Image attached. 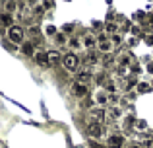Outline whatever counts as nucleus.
Masks as SVG:
<instances>
[{"instance_id": "obj_34", "label": "nucleus", "mask_w": 153, "mask_h": 148, "mask_svg": "<svg viewBox=\"0 0 153 148\" xmlns=\"http://www.w3.org/2000/svg\"><path fill=\"white\" fill-rule=\"evenodd\" d=\"M136 95H138V92H128L126 98H128V99H136Z\"/></svg>"}, {"instance_id": "obj_5", "label": "nucleus", "mask_w": 153, "mask_h": 148, "mask_svg": "<svg viewBox=\"0 0 153 148\" xmlns=\"http://www.w3.org/2000/svg\"><path fill=\"white\" fill-rule=\"evenodd\" d=\"M93 101H95V105L105 107V105H108V101H111V94H108L107 90H97L93 94Z\"/></svg>"}, {"instance_id": "obj_12", "label": "nucleus", "mask_w": 153, "mask_h": 148, "mask_svg": "<svg viewBox=\"0 0 153 148\" xmlns=\"http://www.w3.org/2000/svg\"><path fill=\"white\" fill-rule=\"evenodd\" d=\"M22 53L25 55V57H35V55H37V51H35V43H33V41H27V43H23V47H22Z\"/></svg>"}, {"instance_id": "obj_28", "label": "nucleus", "mask_w": 153, "mask_h": 148, "mask_svg": "<svg viewBox=\"0 0 153 148\" xmlns=\"http://www.w3.org/2000/svg\"><path fill=\"white\" fill-rule=\"evenodd\" d=\"M2 22L6 23L8 27H10V26H14V23H12V16H10V14H4V16H2Z\"/></svg>"}, {"instance_id": "obj_4", "label": "nucleus", "mask_w": 153, "mask_h": 148, "mask_svg": "<svg viewBox=\"0 0 153 148\" xmlns=\"http://www.w3.org/2000/svg\"><path fill=\"white\" fill-rule=\"evenodd\" d=\"M70 94L74 95V98H78V99H83L87 94H89V88H87V84L78 82V80H76V82L70 86Z\"/></svg>"}, {"instance_id": "obj_33", "label": "nucleus", "mask_w": 153, "mask_h": 148, "mask_svg": "<svg viewBox=\"0 0 153 148\" xmlns=\"http://www.w3.org/2000/svg\"><path fill=\"white\" fill-rule=\"evenodd\" d=\"M134 18H136V20H143V18H146V14H143V12H136Z\"/></svg>"}, {"instance_id": "obj_36", "label": "nucleus", "mask_w": 153, "mask_h": 148, "mask_svg": "<svg viewBox=\"0 0 153 148\" xmlns=\"http://www.w3.org/2000/svg\"><path fill=\"white\" fill-rule=\"evenodd\" d=\"M37 2H39V0H25V4H27V6H35Z\"/></svg>"}, {"instance_id": "obj_19", "label": "nucleus", "mask_w": 153, "mask_h": 148, "mask_svg": "<svg viewBox=\"0 0 153 148\" xmlns=\"http://www.w3.org/2000/svg\"><path fill=\"white\" fill-rule=\"evenodd\" d=\"M108 82V76L105 74V72H97L95 74V84H99V86H103L105 88V84Z\"/></svg>"}, {"instance_id": "obj_25", "label": "nucleus", "mask_w": 153, "mask_h": 148, "mask_svg": "<svg viewBox=\"0 0 153 148\" xmlns=\"http://www.w3.org/2000/svg\"><path fill=\"white\" fill-rule=\"evenodd\" d=\"M27 33H29V35H33V37H37V35H41V29H39L37 26H29Z\"/></svg>"}, {"instance_id": "obj_24", "label": "nucleus", "mask_w": 153, "mask_h": 148, "mask_svg": "<svg viewBox=\"0 0 153 148\" xmlns=\"http://www.w3.org/2000/svg\"><path fill=\"white\" fill-rule=\"evenodd\" d=\"M85 62H87V65H97V62H99L97 55H95V53H89V55L85 57Z\"/></svg>"}, {"instance_id": "obj_13", "label": "nucleus", "mask_w": 153, "mask_h": 148, "mask_svg": "<svg viewBox=\"0 0 153 148\" xmlns=\"http://www.w3.org/2000/svg\"><path fill=\"white\" fill-rule=\"evenodd\" d=\"M68 47H70L72 53H74V51H79V49L83 47V41H82L79 37H72L70 41H68Z\"/></svg>"}, {"instance_id": "obj_17", "label": "nucleus", "mask_w": 153, "mask_h": 148, "mask_svg": "<svg viewBox=\"0 0 153 148\" xmlns=\"http://www.w3.org/2000/svg\"><path fill=\"white\" fill-rule=\"evenodd\" d=\"M49 59H51V65H54V62H62L64 55H60L58 51H49Z\"/></svg>"}, {"instance_id": "obj_26", "label": "nucleus", "mask_w": 153, "mask_h": 148, "mask_svg": "<svg viewBox=\"0 0 153 148\" xmlns=\"http://www.w3.org/2000/svg\"><path fill=\"white\" fill-rule=\"evenodd\" d=\"M122 127H124V129H132V127H134V123H132V117H124Z\"/></svg>"}, {"instance_id": "obj_29", "label": "nucleus", "mask_w": 153, "mask_h": 148, "mask_svg": "<svg viewBox=\"0 0 153 148\" xmlns=\"http://www.w3.org/2000/svg\"><path fill=\"white\" fill-rule=\"evenodd\" d=\"M136 129H147V123L146 121H143V119H140V121H136Z\"/></svg>"}, {"instance_id": "obj_22", "label": "nucleus", "mask_w": 153, "mask_h": 148, "mask_svg": "<svg viewBox=\"0 0 153 148\" xmlns=\"http://www.w3.org/2000/svg\"><path fill=\"white\" fill-rule=\"evenodd\" d=\"M111 41H112V45H122V41H124V37L120 33H114V35H111Z\"/></svg>"}, {"instance_id": "obj_3", "label": "nucleus", "mask_w": 153, "mask_h": 148, "mask_svg": "<svg viewBox=\"0 0 153 148\" xmlns=\"http://www.w3.org/2000/svg\"><path fill=\"white\" fill-rule=\"evenodd\" d=\"M87 133H89V137H93L95 140H101V138H105V127H103V123L91 121L89 125H87Z\"/></svg>"}, {"instance_id": "obj_40", "label": "nucleus", "mask_w": 153, "mask_h": 148, "mask_svg": "<svg viewBox=\"0 0 153 148\" xmlns=\"http://www.w3.org/2000/svg\"><path fill=\"white\" fill-rule=\"evenodd\" d=\"M147 43H149V45H153V35H149V37H147Z\"/></svg>"}, {"instance_id": "obj_15", "label": "nucleus", "mask_w": 153, "mask_h": 148, "mask_svg": "<svg viewBox=\"0 0 153 148\" xmlns=\"http://www.w3.org/2000/svg\"><path fill=\"white\" fill-rule=\"evenodd\" d=\"M112 41L111 39H108V41H103V43H99V51H101V53H105V55H111V51H112Z\"/></svg>"}, {"instance_id": "obj_35", "label": "nucleus", "mask_w": 153, "mask_h": 148, "mask_svg": "<svg viewBox=\"0 0 153 148\" xmlns=\"http://www.w3.org/2000/svg\"><path fill=\"white\" fill-rule=\"evenodd\" d=\"M132 72H142V66H138V65H132Z\"/></svg>"}, {"instance_id": "obj_7", "label": "nucleus", "mask_w": 153, "mask_h": 148, "mask_svg": "<svg viewBox=\"0 0 153 148\" xmlns=\"http://www.w3.org/2000/svg\"><path fill=\"white\" fill-rule=\"evenodd\" d=\"M35 62H37L41 68H47V66H51V59H49V53L47 51H39L37 55H35Z\"/></svg>"}, {"instance_id": "obj_23", "label": "nucleus", "mask_w": 153, "mask_h": 148, "mask_svg": "<svg viewBox=\"0 0 153 148\" xmlns=\"http://www.w3.org/2000/svg\"><path fill=\"white\" fill-rule=\"evenodd\" d=\"M107 31H108V35L118 33V26H116V23H112V22H107Z\"/></svg>"}, {"instance_id": "obj_20", "label": "nucleus", "mask_w": 153, "mask_h": 148, "mask_svg": "<svg viewBox=\"0 0 153 148\" xmlns=\"http://www.w3.org/2000/svg\"><path fill=\"white\" fill-rule=\"evenodd\" d=\"M68 41H70V39L66 37V33H56L54 35V43L56 45H68Z\"/></svg>"}, {"instance_id": "obj_31", "label": "nucleus", "mask_w": 153, "mask_h": 148, "mask_svg": "<svg viewBox=\"0 0 153 148\" xmlns=\"http://www.w3.org/2000/svg\"><path fill=\"white\" fill-rule=\"evenodd\" d=\"M112 62H114V59H112L111 55H105V61H103V65H105V66H108V65H112Z\"/></svg>"}, {"instance_id": "obj_16", "label": "nucleus", "mask_w": 153, "mask_h": 148, "mask_svg": "<svg viewBox=\"0 0 153 148\" xmlns=\"http://www.w3.org/2000/svg\"><path fill=\"white\" fill-rule=\"evenodd\" d=\"M151 90H153V88H151L149 82H140L138 88H136V92H138V94H149Z\"/></svg>"}, {"instance_id": "obj_6", "label": "nucleus", "mask_w": 153, "mask_h": 148, "mask_svg": "<svg viewBox=\"0 0 153 148\" xmlns=\"http://www.w3.org/2000/svg\"><path fill=\"white\" fill-rule=\"evenodd\" d=\"M107 146H108V148H122V146H124V134H120V133L108 134Z\"/></svg>"}, {"instance_id": "obj_30", "label": "nucleus", "mask_w": 153, "mask_h": 148, "mask_svg": "<svg viewBox=\"0 0 153 148\" xmlns=\"http://www.w3.org/2000/svg\"><path fill=\"white\" fill-rule=\"evenodd\" d=\"M43 8H45V10H47V8H49V10L54 8V0H43Z\"/></svg>"}, {"instance_id": "obj_14", "label": "nucleus", "mask_w": 153, "mask_h": 148, "mask_svg": "<svg viewBox=\"0 0 153 148\" xmlns=\"http://www.w3.org/2000/svg\"><path fill=\"white\" fill-rule=\"evenodd\" d=\"M18 10V0H6L4 2V12L6 14H12V12Z\"/></svg>"}, {"instance_id": "obj_2", "label": "nucleus", "mask_w": 153, "mask_h": 148, "mask_svg": "<svg viewBox=\"0 0 153 148\" xmlns=\"http://www.w3.org/2000/svg\"><path fill=\"white\" fill-rule=\"evenodd\" d=\"M62 65H64V68H66L68 72H78V70H79L78 55H76V53H66L64 59H62Z\"/></svg>"}, {"instance_id": "obj_21", "label": "nucleus", "mask_w": 153, "mask_h": 148, "mask_svg": "<svg viewBox=\"0 0 153 148\" xmlns=\"http://www.w3.org/2000/svg\"><path fill=\"white\" fill-rule=\"evenodd\" d=\"M118 65L124 66V68H126V66H130V65H132L130 57H128V55H122V57H118Z\"/></svg>"}, {"instance_id": "obj_11", "label": "nucleus", "mask_w": 153, "mask_h": 148, "mask_svg": "<svg viewBox=\"0 0 153 148\" xmlns=\"http://www.w3.org/2000/svg\"><path fill=\"white\" fill-rule=\"evenodd\" d=\"M76 78H78V82H83V84H85L87 80L95 78V76L91 74V70H89V68H79V70H78V74H76Z\"/></svg>"}, {"instance_id": "obj_8", "label": "nucleus", "mask_w": 153, "mask_h": 148, "mask_svg": "<svg viewBox=\"0 0 153 148\" xmlns=\"http://www.w3.org/2000/svg\"><path fill=\"white\" fill-rule=\"evenodd\" d=\"M82 41H83V47H85V49H95V45H97V35H93V33H85L82 37Z\"/></svg>"}, {"instance_id": "obj_9", "label": "nucleus", "mask_w": 153, "mask_h": 148, "mask_svg": "<svg viewBox=\"0 0 153 148\" xmlns=\"http://www.w3.org/2000/svg\"><path fill=\"white\" fill-rule=\"evenodd\" d=\"M91 117H93V121H99V123H103L105 119L108 117V113L103 109V107H91Z\"/></svg>"}, {"instance_id": "obj_1", "label": "nucleus", "mask_w": 153, "mask_h": 148, "mask_svg": "<svg viewBox=\"0 0 153 148\" xmlns=\"http://www.w3.org/2000/svg\"><path fill=\"white\" fill-rule=\"evenodd\" d=\"M23 35H25V31H23V27L22 26H18V23H14V26H10L6 29V37H8V41L10 43H22L23 45Z\"/></svg>"}, {"instance_id": "obj_39", "label": "nucleus", "mask_w": 153, "mask_h": 148, "mask_svg": "<svg viewBox=\"0 0 153 148\" xmlns=\"http://www.w3.org/2000/svg\"><path fill=\"white\" fill-rule=\"evenodd\" d=\"M128 148H143V146H142V144H130Z\"/></svg>"}, {"instance_id": "obj_37", "label": "nucleus", "mask_w": 153, "mask_h": 148, "mask_svg": "<svg viewBox=\"0 0 153 148\" xmlns=\"http://www.w3.org/2000/svg\"><path fill=\"white\" fill-rule=\"evenodd\" d=\"M72 29H74L72 26H64V33H72Z\"/></svg>"}, {"instance_id": "obj_27", "label": "nucleus", "mask_w": 153, "mask_h": 148, "mask_svg": "<svg viewBox=\"0 0 153 148\" xmlns=\"http://www.w3.org/2000/svg\"><path fill=\"white\" fill-rule=\"evenodd\" d=\"M45 33H47V35H52V37H54V35H56V27H54V26H51V23H49V26L45 27Z\"/></svg>"}, {"instance_id": "obj_10", "label": "nucleus", "mask_w": 153, "mask_h": 148, "mask_svg": "<svg viewBox=\"0 0 153 148\" xmlns=\"http://www.w3.org/2000/svg\"><path fill=\"white\" fill-rule=\"evenodd\" d=\"M108 121H118L120 117H122V107L118 105H108Z\"/></svg>"}, {"instance_id": "obj_32", "label": "nucleus", "mask_w": 153, "mask_h": 148, "mask_svg": "<svg viewBox=\"0 0 153 148\" xmlns=\"http://www.w3.org/2000/svg\"><path fill=\"white\" fill-rule=\"evenodd\" d=\"M103 29V23L101 22H93V31L97 33V31H101Z\"/></svg>"}, {"instance_id": "obj_41", "label": "nucleus", "mask_w": 153, "mask_h": 148, "mask_svg": "<svg viewBox=\"0 0 153 148\" xmlns=\"http://www.w3.org/2000/svg\"><path fill=\"white\" fill-rule=\"evenodd\" d=\"M149 84H151V88H153V80H151V82H149Z\"/></svg>"}, {"instance_id": "obj_18", "label": "nucleus", "mask_w": 153, "mask_h": 148, "mask_svg": "<svg viewBox=\"0 0 153 148\" xmlns=\"http://www.w3.org/2000/svg\"><path fill=\"white\" fill-rule=\"evenodd\" d=\"M103 90H107L108 92V94H116V90H118V86H116V82H114V80H111V78H108V82L107 84H105V88H103Z\"/></svg>"}, {"instance_id": "obj_38", "label": "nucleus", "mask_w": 153, "mask_h": 148, "mask_svg": "<svg viewBox=\"0 0 153 148\" xmlns=\"http://www.w3.org/2000/svg\"><path fill=\"white\" fill-rule=\"evenodd\" d=\"M143 148H153V140H147L146 144H143Z\"/></svg>"}]
</instances>
